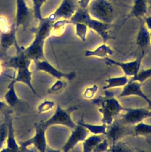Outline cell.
Listing matches in <instances>:
<instances>
[{
	"label": "cell",
	"instance_id": "ba28073f",
	"mask_svg": "<svg viewBox=\"0 0 151 152\" xmlns=\"http://www.w3.org/2000/svg\"><path fill=\"white\" fill-rule=\"evenodd\" d=\"M79 7V0H62L57 9L48 17L53 22L59 19L70 20Z\"/></svg>",
	"mask_w": 151,
	"mask_h": 152
},
{
	"label": "cell",
	"instance_id": "9c48e42d",
	"mask_svg": "<svg viewBox=\"0 0 151 152\" xmlns=\"http://www.w3.org/2000/svg\"><path fill=\"white\" fill-rule=\"evenodd\" d=\"M32 61H28L24 63L18 65L15 69L17 71L16 74L12 78L15 83H21L26 85L30 90L36 96L40 97L39 94L35 90L32 84V75L33 71L30 69V66Z\"/></svg>",
	"mask_w": 151,
	"mask_h": 152
},
{
	"label": "cell",
	"instance_id": "5bb4252c",
	"mask_svg": "<svg viewBox=\"0 0 151 152\" xmlns=\"http://www.w3.org/2000/svg\"><path fill=\"white\" fill-rule=\"evenodd\" d=\"M11 112L12 111L9 109L5 115V122L8 126V135L5 145L4 148L0 150V152H20V145L17 142L15 137Z\"/></svg>",
	"mask_w": 151,
	"mask_h": 152
},
{
	"label": "cell",
	"instance_id": "ffe728a7",
	"mask_svg": "<svg viewBox=\"0 0 151 152\" xmlns=\"http://www.w3.org/2000/svg\"><path fill=\"white\" fill-rule=\"evenodd\" d=\"M140 21V26L139 30L136 36V42L139 48L142 49L147 48L150 43V32L147 28L143 18L139 19Z\"/></svg>",
	"mask_w": 151,
	"mask_h": 152
},
{
	"label": "cell",
	"instance_id": "e575fe53",
	"mask_svg": "<svg viewBox=\"0 0 151 152\" xmlns=\"http://www.w3.org/2000/svg\"><path fill=\"white\" fill-rule=\"evenodd\" d=\"M11 27V26H9L7 19L4 17H0V31L1 33L8 32Z\"/></svg>",
	"mask_w": 151,
	"mask_h": 152
},
{
	"label": "cell",
	"instance_id": "74e56055",
	"mask_svg": "<svg viewBox=\"0 0 151 152\" xmlns=\"http://www.w3.org/2000/svg\"><path fill=\"white\" fill-rule=\"evenodd\" d=\"M91 0H79V6L82 8H87Z\"/></svg>",
	"mask_w": 151,
	"mask_h": 152
},
{
	"label": "cell",
	"instance_id": "83f0119b",
	"mask_svg": "<svg viewBox=\"0 0 151 152\" xmlns=\"http://www.w3.org/2000/svg\"><path fill=\"white\" fill-rule=\"evenodd\" d=\"M151 77V68L149 69H140L137 73L128 80L130 81H137L143 84Z\"/></svg>",
	"mask_w": 151,
	"mask_h": 152
},
{
	"label": "cell",
	"instance_id": "e0dca14e",
	"mask_svg": "<svg viewBox=\"0 0 151 152\" xmlns=\"http://www.w3.org/2000/svg\"><path fill=\"white\" fill-rule=\"evenodd\" d=\"M142 84L137 81H130L123 87L121 93L118 95L117 98L127 97L130 96H139L144 100L147 103V108L151 110V99H149L142 90Z\"/></svg>",
	"mask_w": 151,
	"mask_h": 152
},
{
	"label": "cell",
	"instance_id": "8fae6325",
	"mask_svg": "<svg viewBox=\"0 0 151 152\" xmlns=\"http://www.w3.org/2000/svg\"><path fill=\"white\" fill-rule=\"evenodd\" d=\"M118 119L125 125L133 126L148 118L149 109L146 107L127 108Z\"/></svg>",
	"mask_w": 151,
	"mask_h": 152
},
{
	"label": "cell",
	"instance_id": "4316f807",
	"mask_svg": "<svg viewBox=\"0 0 151 152\" xmlns=\"http://www.w3.org/2000/svg\"><path fill=\"white\" fill-rule=\"evenodd\" d=\"M107 152H135V151L121 140L109 145Z\"/></svg>",
	"mask_w": 151,
	"mask_h": 152
},
{
	"label": "cell",
	"instance_id": "52a82bcc",
	"mask_svg": "<svg viewBox=\"0 0 151 152\" xmlns=\"http://www.w3.org/2000/svg\"><path fill=\"white\" fill-rule=\"evenodd\" d=\"M144 55H145V52L144 50H142L141 54L136 59L132 61L126 62L116 61L108 58V56L104 58L103 60L105 61V62L107 64L115 65L120 67L122 69L124 74V75L127 77H132L134 76L140 69L142 62L144 56Z\"/></svg>",
	"mask_w": 151,
	"mask_h": 152
},
{
	"label": "cell",
	"instance_id": "30bf717a",
	"mask_svg": "<svg viewBox=\"0 0 151 152\" xmlns=\"http://www.w3.org/2000/svg\"><path fill=\"white\" fill-rule=\"evenodd\" d=\"M34 64L35 71H41L46 72L57 80H67L69 81H72L76 75L75 72L66 73L59 71L49 62H48L46 59L36 61L34 62Z\"/></svg>",
	"mask_w": 151,
	"mask_h": 152
},
{
	"label": "cell",
	"instance_id": "ac0fdd59",
	"mask_svg": "<svg viewBox=\"0 0 151 152\" xmlns=\"http://www.w3.org/2000/svg\"><path fill=\"white\" fill-rule=\"evenodd\" d=\"M147 10V0H134L130 12L123 19L120 27L123 26L130 18H143L144 16L148 15Z\"/></svg>",
	"mask_w": 151,
	"mask_h": 152
},
{
	"label": "cell",
	"instance_id": "836d02e7",
	"mask_svg": "<svg viewBox=\"0 0 151 152\" xmlns=\"http://www.w3.org/2000/svg\"><path fill=\"white\" fill-rule=\"evenodd\" d=\"M64 87L63 80H57V81L49 88L48 92L49 93H56L59 91Z\"/></svg>",
	"mask_w": 151,
	"mask_h": 152
},
{
	"label": "cell",
	"instance_id": "603a6c76",
	"mask_svg": "<svg viewBox=\"0 0 151 152\" xmlns=\"http://www.w3.org/2000/svg\"><path fill=\"white\" fill-rule=\"evenodd\" d=\"M104 134H93L87 137L82 142L83 152H92L94 148L105 138Z\"/></svg>",
	"mask_w": 151,
	"mask_h": 152
},
{
	"label": "cell",
	"instance_id": "1f68e13d",
	"mask_svg": "<svg viewBox=\"0 0 151 152\" xmlns=\"http://www.w3.org/2000/svg\"><path fill=\"white\" fill-rule=\"evenodd\" d=\"M54 106V103L53 101L50 100H44L37 106V112L38 113L46 112L53 109Z\"/></svg>",
	"mask_w": 151,
	"mask_h": 152
},
{
	"label": "cell",
	"instance_id": "f546056e",
	"mask_svg": "<svg viewBox=\"0 0 151 152\" xmlns=\"http://www.w3.org/2000/svg\"><path fill=\"white\" fill-rule=\"evenodd\" d=\"M74 25L75 26V33L77 37H78L82 42H85L88 29V26L85 24L81 23H75Z\"/></svg>",
	"mask_w": 151,
	"mask_h": 152
},
{
	"label": "cell",
	"instance_id": "5b68a950",
	"mask_svg": "<svg viewBox=\"0 0 151 152\" xmlns=\"http://www.w3.org/2000/svg\"><path fill=\"white\" fill-rule=\"evenodd\" d=\"M35 133L31 138L23 141L20 145V149H25L33 146L37 152H45L47 147V140L46 132L47 129L41 126L39 122L34 125Z\"/></svg>",
	"mask_w": 151,
	"mask_h": 152
},
{
	"label": "cell",
	"instance_id": "d590c367",
	"mask_svg": "<svg viewBox=\"0 0 151 152\" xmlns=\"http://www.w3.org/2000/svg\"><path fill=\"white\" fill-rule=\"evenodd\" d=\"M97 90H98V87L94 86L92 87H89L86 90V91L85 93H84V97L87 99L92 98L94 94L95 93Z\"/></svg>",
	"mask_w": 151,
	"mask_h": 152
},
{
	"label": "cell",
	"instance_id": "d4e9b609",
	"mask_svg": "<svg viewBox=\"0 0 151 152\" xmlns=\"http://www.w3.org/2000/svg\"><path fill=\"white\" fill-rule=\"evenodd\" d=\"M133 136H151V125L142 121L133 125Z\"/></svg>",
	"mask_w": 151,
	"mask_h": 152
},
{
	"label": "cell",
	"instance_id": "8d00e7d4",
	"mask_svg": "<svg viewBox=\"0 0 151 152\" xmlns=\"http://www.w3.org/2000/svg\"><path fill=\"white\" fill-rule=\"evenodd\" d=\"M144 21L145 23V24L147 27V28L149 30H151V15H147L144 16L143 18Z\"/></svg>",
	"mask_w": 151,
	"mask_h": 152
},
{
	"label": "cell",
	"instance_id": "7c38bea8",
	"mask_svg": "<svg viewBox=\"0 0 151 152\" xmlns=\"http://www.w3.org/2000/svg\"><path fill=\"white\" fill-rule=\"evenodd\" d=\"M89 134V132L86 128L77 124L76 127L71 129V133L69 138L61 148L62 152H69L78 143L83 142Z\"/></svg>",
	"mask_w": 151,
	"mask_h": 152
},
{
	"label": "cell",
	"instance_id": "4dcf8cb0",
	"mask_svg": "<svg viewBox=\"0 0 151 152\" xmlns=\"http://www.w3.org/2000/svg\"><path fill=\"white\" fill-rule=\"evenodd\" d=\"M8 135V126L7 122L0 124V150L4 148Z\"/></svg>",
	"mask_w": 151,
	"mask_h": 152
},
{
	"label": "cell",
	"instance_id": "7bdbcfd3",
	"mask_svg": "<svg viewBox=\"0 0 151 152\" xmlns=\"http://www.w3.org/2000/svg\"><path fill=\"white\" fill-rule=\"evenodd\" d=\"M150 45H151V30L150 31Z\"/></svg>",
	"mask_w": 151,
	"mask_h": 152
},
{
	"label": "cell",
	"instance_id": "d6986e66",
	"mask_svg": "<svg viewBox=\"0 0 151 152\" xmlns=\"http://www.w3.org/2000/svg\"><path fill=\"white\" fill-rule=\"evenodd\" d=\"M53 23L48 17L46 18L43 17L41 20L38 21V26L36 27L31 28V30L34 33L35 37L46 40L52 33Z\"/></svg>",
	"mask_w": 151,
	"mask_h": 152
},
{
	"label": "cell",
	"instance_id": "2e32d148",
	"mask_svg": "<svg viewBox=\"0 0 151 152\" xmlns=\"http://www.w3.org/2000/svg\"><path fill=\"white\" fill-rule=\"evenodd\" d=\"M45 40L35 37L33 41L27 48L23 49L27 57L34 62L46 59L44 52V45Z\"/></svg>",
	"mask_w": 151,
	"mask_h": 152
},
{
	"label": "cell",
	"instance_id": "60d3db41",
	"mask_svg": "<svg viewBox=\"0 0 151 152\" xmlns=\"http://www.w3.org/2000/svg\"><path fill=\"white\" fill-rule=\"evenodd\" d=\"M147 5H148V8H151V0H147Z\"/></svg>",
	"mask_w": 151,
	"mask_h": 152
},
{
	"label": "cell",
	"instance_id": "8992f818",
	"mask_svg": "<svg viewBox=\"0 0 151 152\" xmlns=\"http://www.w3.org/2000/svg\"><path fill=\"white\" fill-rule=\"evenodd\" d=\"M34 15L33 10L27 5L25 0H16L15 27L18 30L19 27H22L23 31L27 30L33 21Z\"/></svg>",
	"mask_w": 151,
	"mask_h": 152
},
{
	"label": "cell",
	"instance_id": "7402d4cb",
	"mask_svg": "<svg viewBox=\"0 0 151 152\" xmlns=\"http://www.w3.org/2000/svg\"><path fill=\"white\" fill-rule=\"evenodd\" d=\"M113 55V50L108 45H106L105 43H103L102 45L93 50H87L84 52V55L86 57L96 56L102 59L107 57L108 55Z\"/></svg>",
	"mask_w": 151,
	"mask_h": 152
},
{
	"label": "cell",
	"instance_id": "484cf974",
	"mask_svg": "<svg viewBox=\"0 0 151 152\" xmlns=\"http://www.w3.org/2000/svg\"><path fill=\"white\" fill-rule=\"evenodd\" d=\"M77 124L81 125L82 126L86 128L89 132L92 133L93 134H105L106 131V129L107 127V125L105 124H102L100 125H92L87 123H85L83 121H79Z\"/></svg>",
	"mask_w": 151,
	"mask_h": 152
},
{
	"label": "cell",
	"instance_id": "4fadbf2b",
	"mask_svg": "<svg viewBox=\"0 0 151 152\" xmlns=\"http://www.w3.org/2000/svg\"><path fill=\"white\" fill-rule=\"evenodd\" d=\"M17 29L15 23L11 25L10 30L7 33H1L0 36V57L4 58L7 51L11 46H15L16 51L21 49L16 39Z\"/></svg>",
	"mask_w": 151,
	"mask_h": 152
},
{
	"label": "cell",
	"instance_id": "ee69618b",
	"mask_svg": "<svg viewBox=\"0 0 151 152\" xmlns=\"http://www.w3.org/2000/svg\"><path fill=\"white\" fill-rule=\"evenodd\" d=\"M137 152H144V151H142V150H139V151H138Z\"/></svg>",
	"mask_w": 151,
	"mask_h": 152
},
{
	"label": "cell",
	"instance_id": "f35d334b",
	"mask_svg": "<svg viewBox=\"0 0 151 152\" xmlns=\"http://www.w3.org/2000/svg\"><path fill=\"white\" fill-rule=\"evenodd\" d=\"M10 107L7 104L5 101H2L0 100V112H4V111H7L9 110Z\"/></svg>",
	"mask_w": 151,
	"mask_h": 152
},
{
	"label": "cell",
	"instance_id": "277c9868",
	"mask_svg": "<svg viewBox=\"0 0 151 152\" xmlns=\"http://www.w3.org/2000/svg\"><path fill=\"white\" fill-rule=\"evenodd\" d=\"M104 135L110 145L121 141L125 137L133 135V126L125 125L118 119H115L107 125Z\"/></svg>",
	"mask_w": 151,
	"mask_h": 152
},
{
	"label": "cell",
	"instance_id": "f1b7e54d",
	"mask_svg": "<svg viewBox=\"0 0 151 152\" xmlns=\"http://www.w3.org/2000/svg\"><path fill=\"white\" fill-rule=\"evenodd\" d=\"M33 2V12L34 18L38 21L43 17L41 15V8L47 0H31Z\"/></svg>",
	"mask_w": 151,
	"mask_h": 152
},
{
	"label": "cell",
	"instance_id": "cb8c5ba5",
	"mask_svg": "<svg viewBox=\"0 0 151 152\" xmlns=\"http://www.w3.org/2000/svg\"><path fill=\"white\" fill-rule=\"evenodd\" d=\"M107 84L103 87V90H107L114 87H124L128 81L127 77L123 75L118 77H110L105 80Z\"/></svg>",
	"mask_w": 151,
	"mask_h": 152
},
{
	"label": "cell",
	"instance_id": "7a4b0ae2",
	"mask_svg": "<svg viewBox=\"0 0 151 152\" xmlns=\"http://www.w3.org/2000/svg\"><path fill=\"white\" fill-rule=\"evenodd\" d=\"M87 10L90 16L107 24H112L114 19V10L109 0H91Z\"/></svg>",
	"mask_w": 151,
	"mask_h": 152
},
{
	"label": "cell",
	"instance_id": "44dd1931",
	"mask_svg": "<svg viewBox=\"0 0 151 152\" xmlns=\"http://www.w3.org/2000/svg\"><path fill=\"white\" fill-rule=\"evenodd\" d=\"M15 83L12 78L8 86L7 90L4 94V101L9 107H15L20 102V99L15 91Z\"/></svg>",
	"mask_w": 151,
	"mask_h": 152
},
{
	"label": "cell",
	"instance_id": "9a60e30c",
	"mask_svg": "<svg viewBox=\"0 0 151 152\" xmlns=\"http://www.w3.org/2000/svg\"><path fill=\"white\" fill-rule=\"evenodd\" d=\"M84 24L88 26V28L96 32L101 37L103 43H105L108 40L114 39V37L109 31L111 27V24L103 23L92 18L90 15L86 18Z\"/></svg>",
	"mask_w": 151,
	"mask_h": 152
},
{
	"label": "cell",
	"instance_id": "d6a6232c",
	"mask_svg": "<svg viewBox=\"0 0 151 152\" xmlns=\"http://www.w3.org/2000/svg\"><path fill=\"white\" fill-rule=\"evenodd\" d=\"M109 147V144L105 137V138L98 143L92 150V152H107Z\"/></svg>",
	"mask_w": 151,
	"mask_h": 152
},
{
	"label": "cell",
	"instance_id": "ab89813d",
	"mask_svg": "<svg viewBox=\"0 0 151 152\" xmlns=\"http://www.w3.org/2000/svg\"><path fill=\"white\" fill-rule=\"evenodd\" d=\"M45 152H62L61 150H54V149H52L50 147H49L47 146Z\"/></svg>",
	"mask_w": 151,
	"mask_h": 152
},
{
	"label": "cell",
	"instance_id": "f6af8a7d",
	"mask_svg": "<svg viewBox=\"0 0 151 152\" xmlns=\"http://www.w3.org/2000/svg\"><path fill=\"white\" fill-rule=\"evenodd\" d=\"M109 1H111H111H115V0H109Z\"/></svg>",
	"mask_w": 151,
	"mask_h": 152
},
{
	"label": "cell",
	"instance_id": "3957f363",
	"mask_svg": "<svg viewBox=\"0 0 151 152\" xmlns=\"http://www.w3.org/2000/svg\"><path fill=\"white\" fill-rule=\"evenodd\" d=\"M77 109L76 106L63 109L59 104H57L53 114L49 118L40 122L39 124L46 129L53 125H62L72 129L76 127L77 124L72 120L71 113Z\"/></svg>",
	"mask_w": 151,
	"mask_h": 152
},
{
	"label": "cell",
	"instance_id": "b9f144b4",
	"mask_svg": "<svg viewBox=\"0 0 151 152\" xmlns=\"http://www.w3.org/2000/svg\"><path fill=\"white\" fill-rule=\"evenodd\" d=\"M148 118H151V110H149V114H148Z\"/></svg>",
	"mask_w": 151,
	"mask_h": 152
},
{
	"label": "cell",
	"instance_id": "6da1fadb",
	"mask_svg": "<svg viewBox=\"0 0 151 152\" xmlns=\"http://www.w3.org/2000/svg\"><path fill=\"white\" fill-rule=\"evenodd\" d=\"M94 103L99 106L98 110L102 114L101 121L106 125L110 124L122 110L126 109L121 105L117 98L111 93H106L105 97H99L94 100Z\"/></svg>",
	"mask_w": 151,
	"mask_h": 152
}]
</instances>
